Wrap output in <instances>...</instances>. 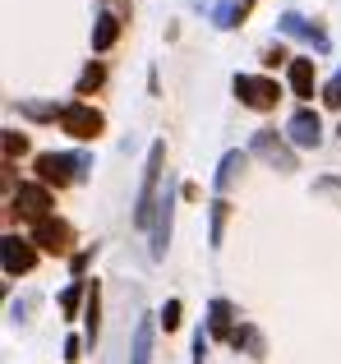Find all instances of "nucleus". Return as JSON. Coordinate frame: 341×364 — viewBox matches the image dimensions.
Segmentation results:
<instances>
[{"mask_svg": "<svg viewBox=\"0 0 341 364\" xmlns=\"http://www.w3.org/2000/svg\"><path fill=\"white\" fill-rule=\"evenodd\" d=\"M162 161H166V143H153L148 152V166H144V185H139V198H134V226H153L157 222V185H162Z\"/></svg>", "mask_w": 341, "mask_h": 364, "instance_id": "obj_1", "label": "nucleus"}, {"mask_svg": "<svg viewBox=\"0 0 341 364\" xmlns=\"http://www.w3.org/2000/svg\"><path fill=\"white\" fill-rule=\"evenodd\" d=\"M83 171H92L88 152H42L37 157V185H70Z\"/></svg>", "mask_w": 341, "mask_h": 364, "instance_id": "obj_2", "label": "nucleus"}, {"mask_svg": "<svg viewBox=\"0 0 341 364\" xmlns=\"http://www.w3.org/2000/svg\"><path fill=\"white\" fill-rule=\"evenodd\" d=\"M231 88H235V97H240L249 111H272V107H277V97H281L277 79H263V74H235Z\"/></svg>", "mask_w": 341, "mask_h": 364, "instance_id": "obj_3", "label": "nucleus"}, {"mask_svg": "<svg viewBox=\"0 0 341 364\" xmlns=\"http://www.w3.org/2000/svg\"><path fill=\"white\" fill-rule=\"evenodd\" d=\"M9 203H14V213L23 217V222H33V226H42L46 217H51V208H55V203H51V189H46V185H18Z\"/></svg>", "mask_w": 341, "mask_h": 364, "instance_id": "obj_4", "label": "nucleus"}, {"mask_svg": "<svg viewBox=\"0 0 341 364\" xmlns=\"http://www.w3.org/2000/svg\"><path fill=\"white\" fill-rule=\"evenodd\" d=\"M55 120H60V129L74 134V139H97L102 124H107V120H102V111H92L88 102H70V107H60V116H55Z\"/></svg>", "mask_w": 341, "mask_h": 364, "instance_id": "obj_5", "label": "nucleus"}, {"mask_svg": "<svg viewBox=\"0 0 341 364\" xmlns=\"http://www.w3.org/2000/svg\"><path fill=\"white\" fill-rule=\"evenodd\" d=\"M249 152H259V157L268 161V166H277V171H296V152L277 139V129H259L254 143H249Z\"/></svg>", "mask_w": 341, "mask_h": 364, "instance_id": "obj_6", "label": "nucleus"}, {"mask_svg": "<svg viewBox=\"0 0 341 364\" xmlns=\"http://www.w3.org/2000/svg\"><path fill=\"white\" fill-rule=\"evenodd\" d=\"M0 258H5V272H9V277H23V272H33V263H37V249H33V240H18V235H5V240H0Z\"/></svg>", "mask_w": 341, "mask_h": 364, "instance_id": "obj_7", "label": "nucleus"}, {"mask_svg": "<svg viewBox=\"0 0 341 364\" xmlns=\"http://www.w3.org/2000/svg\"><path fill=\"white\" fill-rule=\"evenodd\" d=\"M33 240L42 245L46 254H70L74 231H70V222H60V217H46L42 226H33Z\"/></svg>", "mask_w": 341, "mask_h": 364, "instance_id": "obj_8", "label": "nucleus"}, {"mask_svg": "<svg viewBox=\"0 0 341 364\" xmlns=\"http://www.w3.org/2000/svg\"><path fill=\"white\" fill-rule=\"evenodd\" d=\"M286 134H291V143H296V148H318V139H323V124H318V116L305 107V111H296V116H291Z\"/></svg>", "mask_w": 341, "mask_h": 364, "instance_id": "obj_9", "label": "nucleus"}, {"mask_svg": "<svg viewBox=\"0 0 341 364\" xmlns=\"http://www.w3.org/2000/svg\"><path fill=\"white\" fill-rule=\"evenodd\" d=\"M170 208H175V194H162L157 203V222H153V258H166V240H170Z\"/></svg>", "mask_w": 341, "mask_h": 364, "instance_id": "obj_10", "label": "nucleus"}, {"mask_svg": "<svg viewBox=\"0 0 341 364\" xmlns=\"http://www.w3.org/2000/svg\"><path fill=\"white\" fill-rule=\"evenodd\" d=\"M97 332H102V286H88V304H83V341L97 346Z\"/></svg>", "mask_w": 341, "mask_h": 364, "instance_id": "obj_11", "label": "nucleus"}, {"mask_svg": "<svg viewBox=\"0 0 341 364\" xmlns=\"http://www.w3.org/2000/svg\"><path fill=\"white\" fill-rule=\"evenodd\" d=\"M153 314H144L134 328V350H129V364H153Z\"/></svg>", "mask_w": 341, "mask_h": 364, "instance_id": "obj_12", "label": "nucleus"}, {"mask_svg": "<svg viewBox=\"0 0 341 364\" xmlns=\"http://www.w3.org/2000/svg\"><path fill=\"white\" fill-rule=\"evenodd\" d=\"M291 92H296V97H314V60H309V55H296V60H291Z\"/></svg>", "mask_w": 341, "mask_h": 364, "instance_id": "obj_13", "label": "nucleus"}, {"mask_svg": "<svg viewBox=\"0 0 341 364\" xmlns=\"http://www.w3.org/2000/svg\"><path fill=\"white\" fill-rule=\"evenodd\" d=\"M281 33H291V37H309V42L318 46V51H328V37L318 33L309 18H300V14H281Z\"/></svg>", "mask_w": 341, "mask_h": 364, "instance_id": "obj_14", "label": "nucleus"}, {"mask_svg": "<svg viewBox=\"0 0 341 364\" xmlns=\"http://www.w3.org/2000/svg\"><path fill=\"white\" fill-rule=\"evenodd\" d=\"M249 9H254V0H222V5L212 9V23L217 28H235L244 14H249Z\"/></svg>", "mask_w": 341, "mask_h": 364, "instance_id": "obj_15", "label": "nucleus"}, {"mask_svg": "<svg viewBox=\"0 0 341 364\" xmlns=\"http://www.w3.org/2000/svg\"><path fill=\"white\" fill-rule=\"evenodd\" d=\"M120 37V18L116 14H102L97 28H92V51H111V42Z\"/></svg>", "mask_w": 341, "mask_h": 364, "instance_id": "obj_16", "label": "nucleus"}, {"mask_svg": "<svg viewBox=\"0 0 341 364\" xmlns=\"http://www.w3.org/2000/svg\"><path fill=\"white\" fill-rule=\"evenodd\" d=\"M244 171V152H226L222 166H217V194H226V189L235 185V176Z\"/></svg>", "mask_w": 341, "mask_h": 364, "instance_id": "obj_17", "label": "nucleus"}, {"mask_svg": "<svg viewBox=\"0 0 341 364\" xmlns=\"http://www.w3.org/2000/svg\"><path fill=\"white\" fill-rule=\"evenodd\" d=\"M207 332H212V337H231V304L226 300H212V309H207Z\"/></svg>", "mask_w": 341, "mask_h": 364, "instance_id": "obj_18", "label": "nucleus"}, {"mask_svg": "<svg viewBox=\"0 0 341 364\" xmlns=\"http://www.w3.org/2000/svg\"><path fill=\"white\" fill-rule=\"evenodd\" d=\"M83 295H88V286H83V282H74L70 291L60 295V309H65V318H74V314H79V300H83Z\"/></svg>", "mask_w": 341, "mask_h": 364, "instance_id": "obj_19", "label": "nucleus"}, {"mask_svg": "<svg viewBox=\"0 0 341 364\" xmlns=\"http://www.w3.org/2000/svg\"><path fill=\"white\" fill-rule=\"evenodd\" d=\"M231 346H249L254 355H263V337H259L254 328H235V332H231Z\"/></svg>", "mask_w": 341, "mask_h": 364, "instance_id": "obj_20", "label": "nucleus"}, {"mask_svg": "<svg viewBox=\"0 0 341 364\" xmlns=\"http://www.w3.org/2000/svg\"><path fill=\"white\" fill-rule=\"evenodd\" d=\"M222 226H226V198H217L212 203V249L222 245Z\"/></svg>", "mask_w": 341, "mask_h": 364, "instance_id": "obj_21", "label": "nucleus"}, {"mask_svg": "<svg viewBox=\"0 0 341 364\" xmlns=\"http://www.w3.org/2000/svg\"><path fill=\"white\" fill-rule=\"evenodd\" d=\"M102 83V65H88V70L79 74V92H88V88H97Z\"/></svg>", "mask_w": 341, "mask_h": 364, "instance_id": "obj_22", "label": "nucleus"}, {"mask_svg": "<svg viewBox=\"0 0 341 364\" xmlns=\"http://www.w3.org/2000/svg\"><path fill=\"white\" fill-rule=\"evenodd\" d=\"M28 148V139L23 134H14V129H5V157H18V152Z\"/></svg>", "mask_w": 341, "mask_h": 364, "instance_id": "obj_23", "label": "nucleus"}, {"mask_svg": "<svg viewBox=\"0 0 341 364\" xmlns=\"http://www.w3.org/2000/svg\"><path fill=\"white\" fill-rule=\"evenodd\" d=\"M162 323H166V332H170V328H180V300H166V309H162Z\"/></svg>", "mask_w": 341, "mask_h": 364, "instance_id": "obj_24", "label": "nucleus"}, {"mask_svg": "<svg viewBox=\"0 0 341 364\" xmlns=\"http://www.w3.org/2000/svg\"><path fill=\"white\" fill-rule=\"evenodd\" d=\"M323 102H328V107H332V111L341 107V74H337V79H332V83H328V88H323Z\"/></svg>", "mask_w": 341, "mask_h": 364, "instance_id": "obj_25", "label": "nucleus"}, {"mask_svg": "<svg viewBox=\"0 0 341 364\" xmlns=\"http://www.w3.org/2000/svg\"><path fill=\"white\" fill-rule=\"evenodd\" d=\"M79 350H83V341H79V337L65 341V360H79Z\"/></svg>", "mask_w": 341, "mask_h": 364, "instance_id": "obj_26", "label": "nucleus"}]
</instances>
